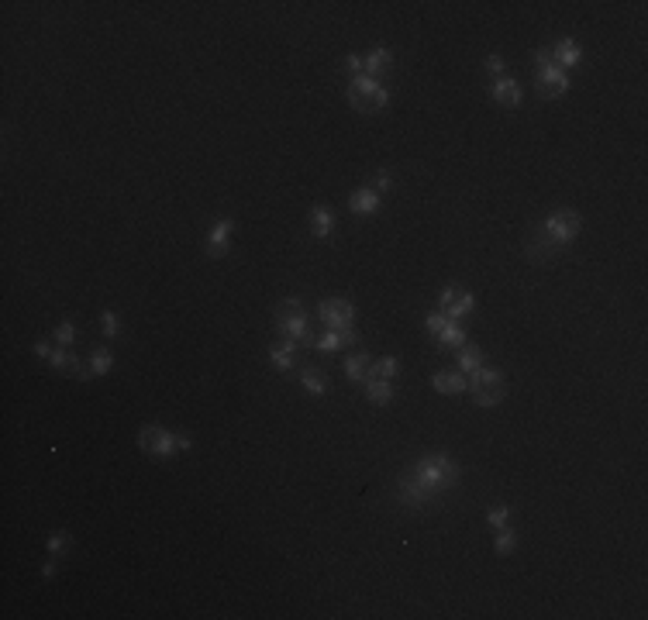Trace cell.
<instances>
[{
	"label": "cell",
	"instance_id": "cell-1",
	"mask_svg": "<svg viewBox=\"0 0 648 620\" xmlns=\"http://www.w3.org/2000/svg\"><path fill=\"white\" fill-rule=\"evenodd\" d=\"M407 476H411L428 496H438V493H445V489H452V486L459 483V465H455L445 451H438V455L417 459V462L407 469Z\"/></svg>",
	"mask_w": 648,
	"mask_h": 620
},
{
	"label": "cell",
	"instance_id": "cell-2",
	"mask_svg": "<svg viewBox=\"0 0 648 620\" xmlns=\"http://www.w3.org/2000/svg\"><path fill=\"white\" fill-rule=\"evenodd\" d=\"M349 104H352L359 114H376V111H383L387 104H390V90L373 76H352L349 83Z\"/></svg>",
	"mask_w": 648,
	"mask_h": 620
},
{
	"label": "cell",
	"instance_id": "cell-3",
	"mask_svg": "<svg viewBox=\"0 0 648 620\" xmlns=\"http://www.w3.org/2000/svg\"><path fill=\"white\" fill-rule=\"evenodd\" d=\"M138 448L145 455L169 459L173 451H179V434H173V431H166V427H159V424H145L141 434H138Z\"/></svg>",
	"mask_w": 648,
	"mask_h": 620
},
{
	"label": "cell",
	"instance_id": "cell-4",
	"mask_svg": "<svg viewBox=\"0 0 648 620\" xmlns=\"http://www.w3.org/2000/svg\"><path fill=\"white\" fill-rule=\"evenodd\" d=\"M317 310H321V321H324L328 331H352V324H355L352 300H345V296H324L317 304Z\"/></svg>",
	"mask_w": 648,
	"mask_h": 620
},
{
	"label": "cell",
	"instance_id": "cell-5",
	"mask_svg": "<svg viewBox=\"0 0 648 620\" xmlns=\"http://www.w3.org/2000/svg\"><path fill=\"white\" fill-rule=\"evenodd\" d=\"M579 228H583V221H579V214L576 211H555L549 221L542 224V234L552 238V241L562 249V245H569L572 238L579 234Z\"/></svg>",
	"mask_w": 648,
	"mask_h": 620
},
{
	"label": "cell",
	"instance_id": "cell-6",
	"mask_svg": "<svg viewBox=\"0 0 648 620\" xmlns=\"http://www.w3.org/2000/svg\"><path fill=\"white\" fill-rule=\"evenodd\" d=\"M273 324L279 338H294L296 345H314L317 338L307 331V314H286V310H276L273 314Z\"/></svg>",
	"mask_w": 648,
	"mask_h": 620
},
{
	"label": "cell",
	"instance_id": "cell-7",
	"mask_svg": "<svg viewBox=\"0 0 648 620\" xmlns=\"http://www.w3.org/2000/svg\"><path fill=\"white\" fill-rule=\"evenodd\" d=\"M538 90H542V97H562L569 90V73L559 66H542L538 69Z\"/></svg>",
	"mask_w": 648,
	"mask_h": 620
},
{
	"label": "cell",
	"instance_id": "cell-8",
	"mask_svg": "<svg viewBox=\"0 0 648 620\" xmlns=\"http://www.w3.org/2000/svg\"><path fill=\"white\" fill-rule=\"evenodd\" d=\"M231 231H235V221H231V217L214 221V228H211V234H207V255H211V259H224V255H228Z\"/></svg>",
	"mask_w": 648,
	"mask_h": 620
},
{
	"label": "cell",
	"instance_id": "cell-9",
	"mask_svg": "<svg viewBox=\"0 0 648 620\" xmlns=\"http://www.w3.org/2000/svg\"><path fill=\"white\" fill-rule=\"evenodd\" d=\"M579 59H583V49H579L572 39H562V41L552 45V62H555L559 69H566V73L579 66Z\"/></svg>",
	"mask_w": 648,
	"mask_h": 620
},
{
	"label": "cell",
	"instance_id": "cell-10",
	"mask_svg": "<svg viewBox=\"0 0 648 620\" xmlns=\"http://www.w3.org/2000/svg\"><path fill=\"white\" fill-rule=\"evenodd\" d=\"M493 100L497 104H504V107H517L521 100H524V90H521V83L514 76H500L493 83Z\"/></svg>",
	"mask_w": 648,
	"mask_h": 620
},
{
	"label": "cell",
	"instance_id": "cell-11",
	"mask_svg": "<svg viewBox=\"0 0 648 620\" xmlns=\"http://www.w3.org/2000/svg\"><path fill=\"white\" fill-rule=\"evenodd\" d=\"M397 496H400L404 504H411V506H424L428 500H432V496H428V493H424L421 486L414 483L407 472H404V476H397Z\"/></svg>",
	"mask_w": 648,
	"mask_h": 620
},
{
	"label": "cell",
	"instance_id": "cell-12",
	"mask_svg": "<svg viewBox=\"0 0 648 620\" xmlns=\"http://www.w3.org/2000/svg\"><path fill=\"white\" fill-rule=\"evenodd\" d=\"M432 386L438 389V393H445V396H455V393H466L469 383H466V376H462V372H434Z\"/></svg>",
	"mask_w": 648,
	"mask_h": 620
},
{
	"label": "cell",
	"instance_id": "cell-13",
	"mask_svg": "<svg viewBox=\"0 0 648 620\" xmlns=\"http://www.w3.org/2000/svg\"><path fill=\"white\" fill-rule=\"evenodd\" d=\"M369 369H373V355L369 351H355V355L345 359V376L352 383H366L369 379Z\"/></svg>",
	"mask_w": 648,
	"mask_h": 620
},
{
	"label": "cell",
	"instance_id": "cell-14",
	"mask_svg": "<svg viewBox=\"0 0 648 620\" xmlns=\"http://www.w3.org/2000/svg\"><path fill=\"white\" fill-rule=\"evenodd\" d=\"M379 194H376L373 186H362V190H355L352 196H349V207H352V214H376L379 211Z\"/></svg>",
	"mask_w": 648,
	"mask_h": 620
},
{
	"label": "cell",
	"instance_id": "cell-15",
	"mask_svg": "<svg viewBox=\"0 0 648 620\" xmlns=\"http://www.w3.org/2000/svg\"><path fill=\"white\" fill-rule=\"evenodd\" d=\"M390 62H393L390 49H373L369 56L362 59V73H366V76H373V79H379L387 69H390Z\"/></svg>",
	"mask_w": 648,
	"mask_h": 620
},
{
	"label": "cell",
	"instance_id": "cell-16",
	"mask_svg": "<svg viewBox=\"0 0 648 620\" xmlns=\"http://www.w3.org/2000/svg\"><path fill=\"white\" fill-rule=\"evenodd\" d=\"M355 341V331H328L324 328V334L314 341V349L317 351H338V349H345V345H352Z\"/></svg>",
	"mask_w": 648,
	"mask_h": 620
},
{
	"label": "cell",
	"instance_id": "cell-17",
	"mask_svg": "<svg viewBox=\"0 0 648 620\" xmlns=\"http://www.w3.org/2000/svg\"><path fill=\"white\" fill-rule=\"evenodd\" d=\"M49 362H52V369H56V372H62V376H79V372H83V366H79V355H76V351H69L66 345H62L59 351H52V359H49Z\"/></svg>",
	"mask_w": 648,
	"mask_h": 620
},
{
	"label": "cell",
	"instance_id": "cell-18",
	"mask_svg": "<svg viewBox=\"0 0 648 620\" xmlns=\"http://www.w3.org/2000/svg\"><path fill=\"white\" fill-rule=\"evenodd\" d=\"M294 351H296V341L294 338H283V345H273V349H269V362H273L279 372H290V369H294Z\"/></svg>",
	"mask_w": 648,
	"mask_h": 620
},
{
	"label": "cell",
	"instance_id": "cell-19",
	"mask_svg": "<svg viewBox=\"0 0 648 620\" xmlns=\"http://www.w3.org/2000/svg\"><path fill=\"white\" fill-rule=\"evenodd\" d=\"M466 393L472 396L476 407H497V404L504 400V383H500V386H469Z\"/></svg>",
	"mask_w": 648,
	"mask_h": 620
},
{
	"label": "cell",
	"instance_id": "cell-20",
	"mask_svg": "<svg viewBox=\"0 0 648 620\" xmlns=\"http://www.w3.org/2000/svg\"><path fill=\"white\" fill-rule=\"evenodd\" d=\"M434 338H438V345H445V349H462V345H466V328H462L459 321H449Z\"/></svg>",
	"mask_w": 648,
	"mask_h": 620
},
{
	"label": "cell",
	"instance_id": "cell-21",
	"mask_svg": "<svg viewBox=\"0 0 648 620\" xmlns=\"http://www.w3.org/2000/svg\"><path fill=\"white\" fill-rule=\"evenodd\" d=\"M334 231V214L328 207H314L311 211V234L314 238H328Z\"/></svg>",
	"mask_w": 648,
	"mask_h": 620
},
{
	"label": "cell",
	"instance_id": "cell-22",
	"mask_svg": "<svg viewBox=\"0 0 648 620\" xmlns=\"http://www.w3.org/2000/svg\"><path fill=\"white\" fill-rule=\"evenodd\" d=\"M300 383H304V389H307L311 396H324V393H328V379H324L314 366L300 369Z\"/></svg>",
	"mask_w": 648,
	"mask_h": 620
},
{
	"label": "cell",
	"instance_id": "cell-23",
	"mask_svg": "<svg viewBox=\"0 0 648 620\" xmlns=\"http://www.w3.org/2000/svg\"><path fill=\"white\" fill-rule=\"evenodd\" d=\"M366 396H369V404H376V407H387V404L393 400L390 379H369V383H366Z\"/></svg>",
	"mask_w": 648,
	"mask_h": 620
},
{
	"label": "cell",
	"instance_id": "cell-24",
	"mask_svg": "<svg viewBox=\"0 0 648 620\" xmlns=\"http://www.w3.org/2000/svg\"><path fill=\"white\" fill-rule=\"evenodd\" d=\"M528 255L534 259V262H542V259L559 255V245H555L552 238H545V234H542V228H538V238H531V241H528Z\"/></svg>",
	"mask_w": 648,
	"mask_h": 620
},
{
	"label": "cell",
	"instance_id": "cell-25",
	"mask_svg": "<svg viewBox=\"0 0 648 620\" xmlns=\"http://www.w3.org/2000/svg\"><path fill=\"white\" fill-rule=\"evenodd\" d=\"M472 307H476V296L472 293H455V300L445 307V317L449 321H462L466 314H472Z\"/></svg>",
	"mask_w": 648,
	"mask_h": 620
},
{
	"label": "cell",
	"instance_id": "cell-26",
	"mask_svg": "<svg viewBox=\"0 0 648 620\" xmlns=\"http://www.w3.org/2000/svg\"><path fill=\"white\" fill-rule=\"evenodd\" d=\"M455 351H459V372L462 376H469L472 369L483 366V351L476 349V345H462V349H455Z\"/></svg>",
	"mask_w": 648,
	"mask_h": 620
},
{
	"label": "cell",
	"instance_id": "cell-27",
	"mask_svg": "<svg viewBox=\"0 0 648 620\" xmlns=\"http://www.w3.org/2000/svg\"><path fill=\"white\" fill-rule=\"evenodd\" d=\"M397 369H400L397 355H383L379 362H373V369H369V379H393V376H397ZM369 379H366V383H369Z\"/></svg>",
	"mask_w": 648,
	"mask_h": 620
},
{
	"label": "cell",
	"instance_id": "cell-28",
	"mask_svg": "<svg viewBox=\"0 0 648 620\" xmlns=\"http://www.w3.org/2000/svg\"><path fill=\"white\" fill-rule=\"evenodd\" d=\"M111 366H114V355H111L107 349H97L94 355H90V372H94V376H107Z\"/></svg>",
	"mask_w": 648,
	"mask_h": 620
},
{
	"label": "cell",
	"instance_id": "cell-29",
	"mask_svg": "<svg viewBox=\"0 0 648 620\" xmlns=\"http://www.w3.org/2000/svg\"><path fill=\"white\" fill-rule=\"evenodd\" d=\"M45 548H49V555H62V551L69 548V534H66V531H56V534H49Z\"/></svg>",
	"mask_w": 648,
	"mask_h": 620
},
{
	"label": "cell",
	"instance_id": "cell-30",
	"mask_svg": "<svg viewBox=\"0 0 648 620\" xmlns=\"http://www.w3.org/2000/svg\"><path fill=\"white\" fill-rule=\"evenodd\" d=\"M514 544H517L514 531H511V527H500V534H497V555H507V551H514Z\"/></svg>",
	"mask_w": 648,
	"mask_h": 620
},
{
	"label": "cell",
	"instance_id": "cell-31",
	"mask_svg": "<svg viewBox=\"0 0 648 620\" xmlns=\"http://www.w3.org/2000/svg\"><path fill=\"white\" fill-rule=\"evenodd\" d=\"M100 328H104V334H107V338H118V314H114V310H104V314H100Z\"/></svg>",
	"mask_w": 648,
	"mask_h": 620
},
{
	"label": "cell",
	"instance_id": "cell-32",
	"mask_svg": "<svg viewBox=\"0 0 648 620\" xmlns=\"http://www.w3.org/2000/svg\"><path fill=\"white\" fill-rule=\"evenodd\" d=\"M73 338H76V324H73V321H62L59 328H56V341L69 349V345H73Z\"/></svg>",
	"mask_w": 648,
	"mask_h": 620
},
{
	"label": "cell",
	"instance_id": "cell-33",
	"mask_svg": "<svg viewBox=\"0 0 648 620\" xmlns=\"http://www.w3.org/2000/svg\"><path fill=\"white\" fill-rule=\"evenodd\" d=\"M507 517H511V510H507V506H493L490 514H487V524L500 531V527H507Z\"/></svg>",
	"mask_w": 648,
	"mask_h": 620
},
{
	"label": "cell",
	"instance_id": "cell-34",
	"mask_svg": "<svg viewBox=\"0 0 648 620\" xmlns=\"http://www.w3.org/2000/svg\"><path fill=\"white\" fill-rule=\"evenodd\" d=\"M373 190L379 196L387 194V190H390V173H387V169H379V173H376V179H373Z\"/></svg>",
	"mask_w": 648,
	"mask_h": 620
},
{
	"label": "cell",
	"instance_id": "cell-35",
	"mask_svg": "<svg viewBox=\"0 0 648 620\" xmlns=\"http://www.w3.org/2000/svg\"><path fill=\"white\" fill-rule=\"evenodd\" d=\"M424 324H428V331H432V334H438V331L449 324V317H445V314H428V321H424Z\"/></svg>",
	"mask_w": 648,
	"mask_h": 620
},
{
	"label": "cell",
	"instance_id": "cell-36",
	"mask_svg": "<svg viewBox=\"0 0 648 620\" xmlns=\"http://www.w3.org/2000/svg\"><path fill=\"white\" fill-rule=\"evenodd\" d=\"M345 69H349V76H362V56H349Z\"/></svg>",
	"mask_w": 648,
	"mask_h": 620
},
{
	"label": "cell",
	"instance_id": "cell-37",
	"mask_svg": "<svg viewBox=\"0 0 648 620\" xmlns=\"http://www.w3.org/2000/svg\"><path fill=\"white\" fill-rule=\"evenodd\" d=\"M487 69L497 73V76H504V59H500V56H487Z\"/></svg>",
	"mask_w": 648,
	"mask_h": 620
},
{
	"label": "cell",
	"instance_id": "cell-38",
	"mask_svg": "<svg viewBox=\"0 0 648 620\" xmlns=\"http://www.w3.org/2000/svg\"><path fill=\"white\" fill-rule=\"evenodd\" d=\"M455 293H459V290H455V286H449V290L442 293V300H438V307H442V310L449 307V304H452V300H455Z\"/></svg>",
	"mask_w": 648,
	"mask_h": 620
},
{
	"label": "cell",
	"instance_id": "cell-39",
	"mask_svg": "<svg viewBox=\"0 0 648 620\" xmlns=\"http://www.w3.org/2000/svg\"><path fill=\"white\" fill-rule=\"evenodd\" d=\"M35 355H39V359H52V349H49V341H35Z\"/></svg>",
	"mask_w": 648,
	"mask_h": 620
},
{
	"label": "cell",
	"instance_id": "cell-40",
	"mask_svg": "<svg viewBox=\"0 0 648 620\" xmlns=\"http://www.w3.org/2000/svg\"><path fill=\"white\" fill-rule=\"evenodd\" d=\"M41 576H45V579H52V576H56V562H45V565H41Z\"/></svg>",
	"mask_w": 648,
	"mask_h": 620
}]
</instances>
